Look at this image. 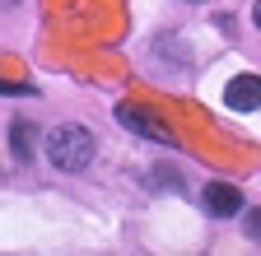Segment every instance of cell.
Here are the masks:
<instances>
[{
	"instance_id": "cell-1",
	"label": "cell",
	"mask_w": 261,
	"mask_h": 256,
	"mask_svg": "<svg viewBox=\"0 0 261 256\" xmlns=\"http://www.w3.org/2000/svg\"><path fill=\"white\" fill-rule=\"evenodd\" d=\"M89 158H93V135L84 126H56L47 135V163L51 168L80 173V168H89Z\"/></svg>"
},
{
	"instance_id": "cell-2",
	"label": "cell",
	"mask_w": 261,
	"mask_h": 256,
	"mask_svg": "<svg viewBox=\"0 0 261 256\" xmlns=\"http://www.w3.org/2000/svg\"><path fill=\"white\" fill-rule=\"evenodd\" d=\"M205 210H210L215 219H233V214L243 210V191L228 186V182H210V186H205Z\"/></svg>"
},
{
	"instance_id": "cell-3",
	"label": "cell",
	"mask_w": 261,
	"mask_h": 256,
	"mask_svg": "<svg viewBox=\"0 0 261 256\" xmlns=\"http://www.w3.org/2000/svg\"><path fill=\"white\" fill-rule=\"evenodd\" d=\"M224 103L233 107V112H252V107H261V79H256V75H238V79H228Z\"/></svg>"
},
{
	"instance_id": "cell-4",
	"label": "cell",
	"mask_w": 261,
	"mask_h": 256,
	"mask_svg": "<svg viewBox=\"0 0 261 256\" xmlns=\"http://www.w3.org/2000/svg\"><path fill=\"white\" fill-rule=\"evenodd\" d=\"M121 121L130 126V131H140V135H149V140H163V145H168L173 135H168V126H154V117H145V112H121Z\"/></svg>"
},
{
	"instance_id": "cell-5",
	"label": "cell",
	"mask_w": 261,
	"mask_h": 256,
	"mask_svg": "<svg viewBox=\"0 0 261 256\" xmlns=\"http://www.w3.org/2000/svg\"><path fill=\"white\" fill-rule=\"evenodd\" d=\"M247 233L261 242V210H247Z\"/></svg>"
},
{
	"instance_id": "cell-6",
	"label": "cell",
	"mask_w": 261,
	"mask_h": 256,
	"mask_svg": "<svg viewBox=\"0 0 261 256\" xmlns=\"http://www.w3.org/2000/svg\"><path fill=\"white\" fill-rule=\"evenodd\" d=\"M252 19H256V28H261V0H256V10H252Z\"/></svg>"
}]
</instances>
